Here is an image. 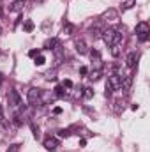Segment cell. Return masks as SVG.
<instances>
[{"label":"cell","mask_w":150,"mask_h":152,"mask_svg":"<svg viewBox=\"0 0 150 152\" xmlns=\"http://www.w3.org/2000/svg\"><path fill=\"white\" fill-rule=\"evenodd\" d=\"M118 55H120V44H113V46H111V57L117 58Z\"/></svg>","instance_id":"obj_17"},{"label":"cell","mask_w":150,"mask_h":152,"mask_svg":"<svg viewBox=\"0 0 150 152\" xmlns=\"http://www.w3.org/2000/svg\"><path fill=\"white\" fill-rule=\"evenodd\" d=\"M36 28V25H34V21H30V20H27L25 23H23V30L25 32H32Z\"/></svg>","instance_id":"obj_15"},{"label":"cell","mask_w":150,"mask_h":152,"mask_svg":"<svg viewBox=\"0 0 150 152\" xmlns=\"http://www.w3.org/2000/svg\"><path fill=\"white\" fill-rule=\"evenodd\" d=\"M73 30H74V27H73L71 23H64V34L71 36V34H73Z\"/></svg>","instance_id":"obj_16"},{"label":"cell","mask_w":150,"mask_h":152,"mask_svg":"<svg viewBox=\"0 0 150 152\" xmlns=\"http://www.w3.org/2000/svg\"><path fill=\"white\" fill-rule=\"evenodd\" d=\"M7 101H9V104H11L14 110L21 108V96L18 94V90H9V94H7Z\"/></svg>","instance_id":"obj_2"},{"label":"cell","mask_w":150,"mask_h":152,"mask_svg":"<svg viewBox=\"0 0 150 152\" xmlns=\"http://www.w3.org/2000/svg\"><path fill=\"white\" fill-rule=\"evenodd\" d=\"M79 75H88V69L83 66V67H79Z\"/></svg>","instance_id":"obj_28"},{"label":"cell","mask_w":150,"mask_h":152,"mask_svg":"<svg viewBox=\"0 0 150 152\" xmlns=\"http://www.w3.org/2000/svg\"><path fill=\"white\" fill-rule=\"evenodd\" d=\"M76 51H78L79 55H85V53H88L87 42H85L83 39H78V41H76Z\"/></svg>","instance_id":"obj_9"},{"label":"cell","mask_w":150,"mask_h":152,"mask_svg":"<svg viewBox=\"0 0 150 152\" xmlns=\"http://www.w3.org/2000/svg\"><path fill=\"white\" fill-rule=\"evenodd\" d=\"M118 18V12H117V9H108L104 14H103V20H106V21H115Z\"/></svg>","instance_id":"obj_10"},{"label":"cell","mask_w":150,"mask_h":152,"mask_svg":"<svg viewBox=\"0 0 150 152\" xmlns=\"http://www.w3.org/2000/svg\"><path fill=\"white\" fill-rule=\"evenodd\" d=\"M136 62H138V53H136V51H131V53L127 55V58H125V66H127V67H134Z\"/></svg>","instance_id":"obj_8"},{"label":"cell","mask_w":150,"mask_h":152,"mask_svg":"<svg viewBox=\"0 0 150 152\" xmlns=\"http://www.w3.org/2000/svg\"><path fill=\"white\" fill-rule=\"evenodd\" d=\"M111 94H113V88H111V85H110V83L106 81V96H111Z\"/></svg>","instance_id":"obj_25"},{"label":"cell","mask_w":150,"mask_h":152,"mask_svg":"<svg viewBox=\"0 0 150 152\" xmlns=\"http://www.w3.org/2000/svg\"><path fill=\"white\" fill-rule=\"evenodd\" d=\"M44 149H46V151H57V149H58V140H57V138H46V140H44Z\"/></svg>","instance_id":"obj_7"},{"label":"cell","mask_w":150,"mask_h":152,"mask_svg":"<svg viewBox=\"0 0 150 152\" xmlns=\"http://www.w3.org/2000/svg\"><path fill=\"white\" fill-rule=\"evenodd\" d=\"M27 99H28L30 106H37L39 99H41V88H36V87L28 88V92H27Z\"/></svg>","instance_id":"obj_3"},{"label":"cell","mask_w":150,"mask_h":152,"mask_svg":"<svg viewBox=\"0 0 150 152\" xmlns=\"http://www.w3.org/2000/svg\"><path fill=\"white\" fill-rule=\"evenodd\" d=\"M53 113H55V115H60V113H62V108H58V106H57V108L53 110Z\"/></svg>","instance_id":"obj_29"},{"label":"cell","mask_w":150,"mask_h":152,"mask_svg":"<svg viewBox=\"0 0 150 152\" xmlns=\"http://www.w3.org/2000/svg\"><path fill=\"white\" fill-rule=\"evenodd\" d=\"M101 76H103V71H101V69H94L88 78H90L92 81H97V80H101Z\"/></svg>","instance_id":"obj_13"},{"label":"cell","mask_w":150,"mask_h":152,"mask_svg":"<svg viewBox=\"0 0 150 152\" xmlns=\"http://www.w3.org/2000/svg\"><path fill=\"white\" fill-rule=\"evenodd\" d=\"M37 55H41V50H30L28 51V57H37Z\"/></svg>","instance_id":"obj_24"},{"label":"cell","mask_w":150,"mask_h":152,"mask_svg":"<svg viewBox=\"0 0 150 152\" xmlns=\"http://www.w3.org/2000/svg\"><path fill=\"white\" fill-rule=\"evenodd\" d=\"M69 134H71V129H60V131H58V136H60V138H67Z\"/></svg>","instance_id":"obj_21"},{"label":"cell","mask_w":150,"mask_h":152,"mask_svg":"<svg viewBox=\"0 0 150 152\" xmlns=\"http://www.w3.org/2000/svg\"><path fill=\"white\" fill-rule=\"evenodd\" d=\"M0 34H2V27H0Z\"/></svg>","instance_id":"obj_32"},{"label":"cell","mask_w":150,"mask_h":152,"mask_svg":"<svg viewBox=\"0 0 150 152\" xmlns=\"http://www.w3.org/2000/svg\"><path fill=\"white\" fill-rule=\"evenodd\" d=\"M58 44H60V42H58V39L53 37V39H48V41L44 42V48H48V50H55Z\"/></svg>","instance_id":"obj_11"},{"label":"cell","mask_w":150,"mask_h":152,"mask_svg":"<svg viewBox=\"0 0 150 152\" xmlns=\"http://www.w3.org/2000/svg\"><path fill=\"white\" fill-rule=\"evenodd\" d=\"M44 62H46V58H44L42 55H37V57H36V60H34V64H36V66H44Z\"/></svg>","instance_id":"obj_20"},{"label":"cell","mask_w":150,"mask_h":152,"mask_svg":"<svg viewBox=\"0 0 150 152\" xmlns=\"http://www.w3.org/2000/svg\"><path fill=\"white\" fill-rule=\"evenodd\" d=\"M131 87H133V76L131 75H124V78H122V87H120V88H124V92L129 94Z\"/></svg>","instance_id":"obj_6"},{"label":"cell","mask_w":150,"mask_h":152,"mask_svg":"<svg viewBox=\"0 0 150 152\" xmlns=\"http://www.w3.org/2000/svg\"><path fill=\"white\" fill-rule=\"evenodd\" d=\"M2 80H4V78H2V73H0V85H2Z\"/></svg>","instance_id":"obj_31"},{"label":"cell","mask_w":150,"mask_h":152,"mask_svg":"<svg viewBox=\"0 0 150 152\" xmlns=\"http://www.w3.org/2000/svg\"><path fill=\"white\" fill-rule=\"evenodd\" d=\"M34 2H36V4H37V5H42V4H44V2H46V0H34Z\"/></svg>","instance_id":"obj_30"},{"label":"cell","mask_w":150,"mask_h":152,"mask_svg":"<svg viewBox=\"0 0 150 152\" xmlns=\"http://www.w3.org/2000/svg\"><path fill=\"white\" fill-rule=\"evenodd\" d=\"M134 4H136V0H125V4H124V9L127 11V9H131Z\"/></svg>","instance_id":"obj_22"},{"label":"cell","mask_w":150,"mask_h":152,"mask_svg":"<svg viewBox=\"0 0 150 152\" xmlns=\"http://www.w3.org/2000/svg\"><path fill=\"white\" fill-rule=\"evenodd\" d=\"M122 78H124V75H120V73H113L111 76H108V83L111 85L113 90H120V87H122Z\"/></svg>","instance_id":"obj_5"},{"label":"cell","mask_w":150,"mask_h":152,"mask_svg":"<svg viewBox=\"0 0 150 152\" xmlns=\"http://www.w3.org/2000/svg\"><path fill=\"white\" fill-rule=\"evenodd\" d=\"M25 7V0H16L14 4H12V7H11V11H21Z\"/></svg>","instance_id":"obj_14"},{"label":"cell","mask_w":150,"mask_h":152,"mask_svg":"<svg viewBox=\"0 0 150 152\" xmlns=\"http://www.w3.org/2000/svg\"><path fill=\"white\" fill-rule=\"evenodd\" d=\"M81 96H83L85 99H92V97H94V90H92L90 87H85V88L81 90Z\"/></svg>","instance_id":"obj_12"},{"label":"cell","mask_w":150,"mask_h":152,"mask_svg":"<svg viewBox=\"0 0 150 152\" xmlns=\"http://www.w3.org/2000/svg\"><path fill=\"white\" fill-rule=\"evenodd\" d=\"M115 36H117V30H115V28H104L103 34H101L103 41H104L108 46H113V44H115Z\"/></svg>","instance_id":"obj_4"},{"label":"cell","mask_w":150,"mask_h":152,"mask_svg":"<svg viewBox=\"0 0 150 152\" xmlns=\"http://www.w3.org/2000/svg\"><path fill=\"white\" fill-rule=\"evenodd\" d=\"M64 87H67V88H73V81H71V80H64Z\"/></svg>","instance_id":"obj_26"},{"label":"cell","mask_w":150,"mask_h":152,"mask_svg":"<svg viewBox=\"0 0 150 152\" xmlns=\"http://www.w3.org/2000/svg\"><path fill=\"white\" fill-rule=\"evenodd\" d=\"M0 124H5V118H4V110H2V104H0Z\"/></svg>","instance_id":"obj_27"},{"label":"cell","mask_w":150,"mask_h":152,"mask_svg":"<svg viewBox=\"0 0 150 152\" xmlns=\"http://www.w3.org/2000/svg\"><path fill=\"white\" fill-rule=\"evenodd\" d=\"M90 57H92V60H94V58H101V53H99L97 50H90Z\"/></svg>","instance_id":"obj_23"},{"label":"cell","mask_w":150,"mask_h":152,"mask_svg":"<svg viewBox=\"0 0 150 152\" xmlns=\"http://www.w3.org/2000/svg\"><path fill=\"white\" fill-rule=\"evenodd\" d=\"M136 34H138V37H140L141 42L147 41V39H149V34H150V25L147 21H140V23L136 25Z\"/></svg>","instance_id":"obj_1"},{"label":"cell","mask_w":150,"mask_h":152,"mask_svg":"<svg viewBox=\"0 0 150 152\" xmlns=\"http://www.w3.org/2000/svg\"><path fill=\"white\" fill-rule=\"evenodd\" d=\"M20 149H21V143H12V145H9L7 152H20Z\"/></svg>","instance_id":"obj_19"},{"label":"cell","mask_w":150,"mask_h":152,"mask_svg":"<svg viewBox=\"0 0 150 152\" xmlns=\"http://www.w3.org/2000/svg\"><path fill=\"white\" fill-rule=\"evenodd\" d=\"M55 96H57V97H64V96H66L64 87H60V85H58V87H55Z\"/></svg>","instance_id":"obj_18"}]
</instances>
